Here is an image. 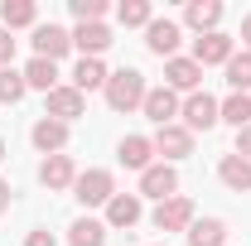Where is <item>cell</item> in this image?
<instances>
[{
	"instance_id": "6da1fadb",
	"label": "cell",
	"mask_w": 251,
	"mask_h": 246,
	"mask_svg": "<svg viewBox=\"0 0 251 246\" xmlns=\"http://www.w3.org/2000/svg\"><path fill=\"white\" fill-rule=\"evenodd\" d=\"M101 92H106V106H111V111H135V106L145 101L150 87H145V73L121 68V73H111V77H106V87H101Z\"/></svg>"
},
{
	"instance_id": "7a4b0ae2",
	"label": "cell",
	"mask_w": 251,
	"mask_h": 246,
	"mask_svg": "<svg viewBox=\"0 0 251 246\" xmlns=\"http://www.w3.org/2000/svg\"><path fill=\"white\" fill-rule=\"evenodd\" d=\"M73 193H77V203L97 208V203H111L116 198V179H111V169H87V174H77Z\"/></svg>"
},
{
	"instance_id": "3957f363",
	"label": "cell",
	"mask_w": 251,
	"mask_h": 246,
	"mask_svg": "<svg viewBox=\"0 0 251 246\" xmlns=\"http://www.w3.org/2000/svg\"><path fill=\"white\" fill-rule=\"evenodd\" d=\"M179 116H184L188 130H213L222 121V101H213L208 92H188V101L179 106Z\"/></svg>"
},
{
	"instance_id": "277c9868",
	"label": "cell",
	"mask_w": 251,
	"mask_h": 246,
	"mask_svg": "<svg viewBox=\"0 0 251 246\" xmlns=\"http://www.w3.org/2000/svg\"><path fill=\"white\" fill-rule=\"evenodd\" d=\"M155 227L159 232H188V227H193V198H184V193L164 198L155 208Z\"/></svg>"
},
{
	"instance_id": "5b68a950",
	"label": "cell",
	"mask_w": 251,
	"mask_h": 246,
	"mask_svg": "<svg viewBox=\"0 0 251 246\" xmlns=\"http://www.w3.org/2000/svg\"><path fill=\"white\" fill-rule=\"evenodd\" d=\"M227 58H232V34L213 29V34H198L193 39V63L198 68H208V63H222L227 68Z\"/></svg>"
},
{
	"instance_id": "8992f818",
	"label": "cell",
	"mask_w": 251,
	"mask_h": 246,
	"mask_svg": "<svg viewBox=\"0 0 251 246\" xmlns=\"http://www.w3.org/2000/svg\"><path fill=\"white\" fill-rule=\"evenodd\" d=\"M68 49H73V34L63 29V25H39V29H34V58L58 63Z\"/></svg>"
},
{
	"instance_id": "52a82bcc",
	"label": "cell",
	"mask_w": 251,
	"mask_h": 246,
	"mask_svg": "<svg viewBox=\"0 0 251 246\" xmlns=\"http://www.w3.org/2000/svg\"><path fill=\"white\" fill-rule=\"evenodd\" d=\"M155 150L164 154V159H188V154H193V130H188V125H159L155 130Z\"/></svg>"
},
{
	"instance_id": "ba28073f",
	"label": "cell",
	"mask_w": 251,
	"mask_h": 246,
	"mask_svg": "<svg viewBox=\"0 0 251 246\" xmlns=\"http://www.w3.org/2000/svg\"><path fill=\"white\" fill-rule=\"evenodd\" d=\"M198 82H203V68L193 58H179L174 53V58L164 63V87L169 92H198Z\"/></svg>"
},
{
	"instance_id": "9c48e42d",
	"label": "cell",
	"mask_w": 251,
	"mask_h": 246,
	"mask_svg": "<svg viewBox=\"0 0 251 246\" xmlns=\"http://www.w3.org/2000/svg\"><path fill=\"white\" fill-rule=\"evenodd\" d=\"M49 116L53 121H77V116H87V97L77 92V87H53L49 92Z\"/></svg>"
},
{
	"instance_id": "30bf717a",
	"label": "cell",
	"mask_w": 251,
	"mask_h": 246,
	"mask_svg": "<svg viewBox=\"0 0 251 246\" xmlns=\"http://www.w3.org/2000/svg\"><path fill=\"white\" fill-rule=\"evenodd\" d=\"M140 193H145V198H159V203L174 198V193H179V174H174V164H150V169L140 174Z\"/></svg>"
},
{
	"instance_id": "8fae6325",
	"label": "cell",
	"mask_w": 251,
	"mask_h": 246,
	"mask_svg": "<svg viewBox=\"0 0 251 246\" xmlns=\"http://www.w3.org/2000/svg\"><path fill=\"white\" fill-rule=\"evenodd\" d=\"M140 111H145L155 125H174V116H179V92H169V87H150L145 101H140Z\"/></svg>"
},
{
	"instance_id": "7c38bea8",
	"label": "cell",
	"mask_w": 251,
	"mask_h": 246,
	"mask_svg": "<svg viewBox=\"0 0 251 246\" xmlns=\"http://www.w3.org/2000/svg\"><path fill=\"white\" fill-rule=\"evenodd\" d=\"M179 39H184V29L174 20H150L145 25V44H150V53H159V58H174Z\"/></svg>"
},
{
	"instance_id": "4fadbf2b",
	"label": "cell",
	"mask_w": 251,
	"mask_h": 246,
	"mask_svg": "<svg viewBox=\"0 0 251 246\" xmlns=\"http://www.w3.org/2000/svg\"><path fill=\"white\" fill-rule=\"evenodd\" d=\"M39 184L53 188V193H58V188H73V184H77V169H73V159H68V154H49V159L39 164Z\"/></svg>"
},
{
	"instance_id": "5bb4252c",
	"label": "cell",
	"mask_w": 251,
	"mask_h": 246,
	"mask_svg": "<svg viewBox=\"0 0 251 246\" xmlns=\"http://www.w3.org/2000/svg\"><path fill=\"white\" fill-rule=\"evenodd\" d=\"M29 140L44 150V159H49V154H63V145H68V125L53 121V116H44V121L29 130Z\"/></svg>"
},
{
	"instance_id": "9a60e30c",
	"label": "cell",
	"mask_w": 251,
	"mask_h": 246,
	"mask_svg": "<svg viewBox=\"0 0 251 246\" xmlns=\"http://www.w3.org/2000/svg\"><path fill=\"white\" fill-rule=\"evenodd\" d=\"M218 179L232 188V193H251V159H242V154H222Z\"/></svg>"
},
{
	"instance_id": "2e32d148",
	"label": "cell",
	"mask_w": 251,
	"mask_h": 246,
	"mask_svg": "<svg viewBox=\"0 0 251 246\" xmlns=\"http://www.w3.org/2000/svg\"><path fill=\"white\" fill-rule=\"evenodd\" d=\"M116 154H121L126 169H140V174H145V169H150V154H155V140H150V135H126Z\"/></svg>"
},
{
	"instance_id": "e0dca14e",
	"label": "cell",
	"mask_w": 251,
	"mask_h": 246,
	"mask_svg": "<svg viewBox=\"0 0 251 246\" xmlns=\"http://www.w3.org/2000/svg\"><path fill=\"white\" fill-rule=\"evenodd\" d=\"M218 20H222V5L218 0H193L184 10V25L188 29H198V34H213L218 29Z\"/></svg>"
},
{
	"instance_id": "ac0fdd59",
	"label": "cell",
	"mask_w": 251,
	"mask_h": 246,
	"mask_svg": "<svg viewBox=\"0 0 251 246\" xmlns=\"http://www.w3.org/2000/svg\"><path fill=\"white\" fill-rule=\"evenodd\" d=\"M73 44L82 49V58H97V53H106V49H111V29H106V25H77Z\"/></svg>"
},
{
	"instance_id": "d6986e66",
	"label": "cell",
	"mask_w": 251,
	"mask_h": 246,
	"mask_svg": "<svg viewBox=\"0 0 251 246\" xmlns=\"http://www.w3.org/2000/svg\"><path fill=\"white\" fill-rule=\"evenodd\" d=\"M106 222L111 227H135L140 222V193H116L106 203Z\"/></svg>"
},
{
	"instance_id": "ffe728a7",
	"label": "cell",
	"mask_w": 251,
	"mask_h": 246,
	"mask_svg": "<svg viewBox=\"0 0 251 246\" xmlns=\"http://www.w3.org/2000/svg\"><path fill=\"white\" fill-rule=\"evenodd\" d=\"M106 77H111V73L101 68V58H82L77 68H73V87H77L82 97L97 92V87H106Z\"/></svg>"
},
{
	"instance_id": "44dd1931",
	"label": "cell",
	"mask_w": 251,
	"mask_h": 246,
	"mask_svg": "<svg viewBox=\"0 0 251 246\" xmlns=\"http://www.w3.org/2000/svg\"><path fill=\"white\" fill-rule=\"evenodd\" d=\"M188 246H227V222L222 217H203L188 227Z\"/></svg>"
},
{
	"instance_id": "7402d4cb",
	"label": "cell",
	"mask_w": 251,
	"mask_h": 246,
	"mask_svg": "<svg viewBox=\"0 0 251 246\" xmlns=\"http://www.w3.org/2000/svg\"><path fill=\"white\" fill-rule=\"evenodd\" d=\"M25 87H39V92H53V87H63V82H58V63H49V58H29V68H25Z\"/></svg>"
},
{
	"instance_id": "603a6c76",
	"label": "cell",
	"mask_w": 251,
	"mask_h": 246,
	"mask_svg": "<svg viewBox=\"0 0 251 246\" xmlns=\"http://www.w3.org/2000/svg\"><path fill=\"white\" fill-rule=\"evenodd\" d=\"M101 242H106V222L82 217V222H73V227H68V246H101Z\"/></svg>"
},
{
	"instance_id": "cb8c5ba5",
	"label": "cell",
	"mask_w": 251,
	"mask_h": 246,
	"mask_svg": "<svg viewBox=\"0 0 251 246\" xmlns=\"http://www.w3.org/2000/svg\"><path fill=\"white\" fill-rule=\"evenodd\" d=\"M222 121L237 125V130H247V125H251V97L247 92H232L227 101H222Z\"/></svg>"
},
{
	"instance_id": "d4e9b609",
	"label": "cell",
	"mask_w": 251,
	"mask_h": 246,
	"mask_svg": "<svg viewBox=\"0 0 251 246\" xmlns=\"http://www.w3.org/2000/svg\"><path fill=\"white\" fill-rule=\"evenodd\" d=\"M34 0H5L0 5V20H5V29H25V25H34Z\"/></svg>"
},
{
	"instance_id": "484cf974",
	"label": "cell",
	"mask_w": 251,
	"mask_h": 246,
	"mask_svg": "<svg viewBox=\"0 0 251 246\" xmlns=\"http://www.w3.org/2000/svg\"><path fill=\"white\" fill-rule=\"evenodd\" d=\"M227 87H232V92H247L251 87V49L227 58Z\"/></svg>"
},
{
	"instance_id": "4316f807",
	"label": "cell",
	"mask_w": 251,
	"mask_h": 246,
	"mask_svg": "<svg viewBox=\"0 0 251 246\" xmlns=\"http://www.w3.org/2000/svg\"><path fill=\"white\" fill-rule=\"evenodd\" d=\"M116 15H121L126 29H135V25H150V20H155V15H150V0H121V10H116Z\"/></svg>"
},
{
	"instance_id": "83f0119b",
	"label": "cell",
	"mask_w": 251,
	"mask_h": 246,
	"mask_svg": "<svg viewBox=\"0 0 251 246\" xmlns=\"http://www.w3.org/2000/svg\"><path fill=\"white\" fill-rule=\"evenodd\" d=\"M25 92H29V87H25V73H15V68H0V101H10V106H15Z\"/></svg>"
},
{
	"instance_id": "f1b7e54d",
	"label": "cell",
	"mask_w": 251,
	"mask_h": 246,
	"mask_svg": "<svg viewBox=\"0 0 251 246\" xmlns=\"http://www.w3.org/2000/svg\"><path fill=\"white\" fill-rule=\"evenodd\" d=\"M73 15H77V25H101L106 0H73Z\"/></svg>"
},
{
	"instance_id": "f546056e",
	"label": "cell",
	"mask_w": 251,
	"mask_h": 246,
	"mask_svg": "<svg viewBox=\"0 0 251 246\" xmlns=\"http://www.w3.org/2000/svg\"><path fill=\"white\" fill-rule=\"evenodd\" d=\"M10 58H15V39H10V29L0 25V68H10Z\"/></svg>"
},
{
	"instance_id": "4dcf8cb0",
	"label": "cell",
	"mask_w": 251,
	"mask_h": 246,
	"mask_svg": "<svg viewBox=\"0 0 251 246\" xmlns=\"http://www.w3.org/2000/svg\"><path fill=\"white\" fill-rule=\"evenodd\" d=\"M232 154H242V159H251V125H247V130H237V150H232Z\"/></svg>"
},
{
	"instance_id": "1f68e13d",
	"label": "cell",
	"mask_w": 251,
	"mask_h": 246,
	"mask_svg": "<svg viewBox=\"0 0 251 246\" xmlns=\"http://www.w3.org/2000/svg\"><path fill=\"white\" fill-rule=\"evenodd\" d=\"M25 246H58V242H53V232L39 227V232H29V242H25Z\"/></svg>"
},
{
	"instance_id": "d6a6232c",
	"label": "cell",
	"mask_w": 251,
	"mask_h": 246,
	"mask_svg": "<svg viewBox=\"0 0 251 246\" xmlns=\"http://www.w3.org/2000/svg\"><path fill=\"white\" fill-rule=\"evenodd\" d=\"M5 208H10V184L0 179V213H5Z\"/></svg>"
},
{
	"instance_id": "836d02e7",
	"label": "cell",
	"mask_w": 251,
	"mask_h": 246,
	"mask_svg": "<svg viewBox=\"0 0 251 246\" xmlns=\"http://www.w3.org/2000/svg\"><path fill=\"white\" fill-rule=\"evenodd\" d=\"M242 39H247V44H251V15H247V20H242Z\"/></svg>"
},
{
	"instance_id": "e575fe53",
	"label": "cell",
	"mask_w": 251,
	"mask_h": 246,
	"mask_svg": "<svg viewBox=\"0 0 251 246\" xmlns=\"http://www.w3.org/2000/svg\"><path fill=\"white\" fill-rule=\"evenodd\" d=\"M0 159H5V140H0Z\"/></svg>"
}]
</instances>
